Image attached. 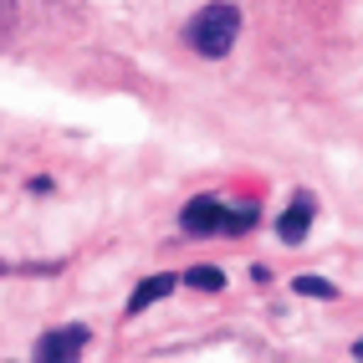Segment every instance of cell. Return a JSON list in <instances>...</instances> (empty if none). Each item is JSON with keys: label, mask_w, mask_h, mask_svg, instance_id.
Wrapping results in <instances>:
<instances>
[{"label": "cell", "mask_w": 363, "mask_h": 363, "mask_svg": "<svg viewBox=\"0 0 363 363\" xmlns=\"http://www.w3.org/2000/svg\"><path fill=\"white\" fill-rule=\"evenodd\" d=\"M240 26H246L240 6H230V0H210V6H200L195 16H189L184 41H189V52H195V57L220 62V57H230V52H235Z\"/></svg>", "instance_id": "2"}, {"label": "cell", "mask_w": 363, "mask_h": 363, "mask_svg": "<svg viewBox=\"0 0 363 363\" xmlns=\"http://www.w3.org/2000/svg\"><path fill=\"white\" fill-rule=\"evenodd\" d=\"M261 225V205L246 200V205H225L215 195H195L184 210H179V230L189 240H205V235H246Z\"/></svg>", "instance_id": "1"}, {"label": "cell", "mask_w": 363, "mask_h": 363, "mask_svg": "<svg viewBox=\"0 0 363 363\" xmlns=\"http://www.w3.org/2000/svg\"><path fill=\"white\" fill-rule=\"evenodd\" d=\"M67 261H0V277H57Z\"/></svg>", "instance_id": "7"}, {"label": "cell", "mask_w": 363, "mask_h": 363, "mask_svg": "<svg viewBox=\"0 0 363 363\" xmlns=\"http://www.w3.org/2000/svg\"><path fill=\"white\" fill-rule=\"evenodd\" d=\"M353 358H363V337H358V343H353Z\"/></svg>", "instance_id": "11"}, {"label": "cell", "mask_w": 363, "mask_h": 363, "mask_svg": "<svg viewBox=\"0 0 363 363\" xmlns=\"http://www.w3.org/2000/svg\"><path fill=\"white\" fill-rule=\"evenodd\" d=\"M312 220H318V200H312V189H292V205H286L281 220H277V240H281V246H302Z\"/></svg>", "instance_id": "4"}, {"label": "cell", "mask_w": 363, "mask_h": 363, "mask_svg": "<svg viewBox=\"0 0 363 363\" xmlns=\"http://www.w3.org/2000/svg\"><path fill=\"white\" fill-rule=\"evenodd\" d=\"M184 277H169V272H159V277H143L138 286H133V297H128V307H123V318H138V312H149L154 302H164L169 292H174Z\"/></svg>", "instance_id": "5"}, {"label": "cell", "mask_w": 363, "mask_h": 363, "mask_svg": "<svg viewBox=\"0 0 363 363\" xmlns=\"http://www.w3.org/2000/svg\"><path fill=\"white\" fill-rule=\"evenodd\" d=\"M92 343V333L82 323H67V328H52V333H41L36 343H31V358L36 363H67V358H82Z\"/></svg>", "instance_id": "3"}, {"label": "cell", "mask_w": 363, "mask_h": 363, "mask_svg": "<svg viewBox=\"0 0 363 363\" xmlns=\"http://www.w3.org/2000/svg\"><path fill=\"white\" fill-rule=\"evenodd\" d=\"M292 292H297V297H312V302H337V286H333L328 277H297Z\"/></svg>", "instance_id": "8"}, {"label": "cell", "mask_w": 363, "mask_h": 363, "mask_svg": "<svg viewBox=\"0 0 363 363\" xmlns=\"http://www.w3.org/2000/svg\"><path fill=\"white\" fill-rule=\"evenodd\" d=\"M11 31H16V0H0V46H6Z\"/></svg>", "instance_id": "9"}, {"label": "cell", "mask_w": 363, "mask_h": 363, "mask_svg": "<svg viewBox=\"0 0 363 363\" xmlns=\"http://www.w3.org/2000/svg\"><path fill=\"white\" fill-rule=\"evenodd\" d=\"M26 189H31V195H52V189H57V184H52V179H41V174H36V179H31Z\"/></svg>", "instance_id": "10"}, {"label": "cell", "mask_w": 363, "mask_h": 363, "mask_svg": "<svg viewBox=\"0 0 363 363\" xmlns=\"http://www.w3.org/2000/svg\"><path fill=\"white\" fill-rule=\"evenodd\" d=\"M184 286H195V292H225V272L220 266H189Z\"/></svg>", "instance_id": "6"}]
</instances>
